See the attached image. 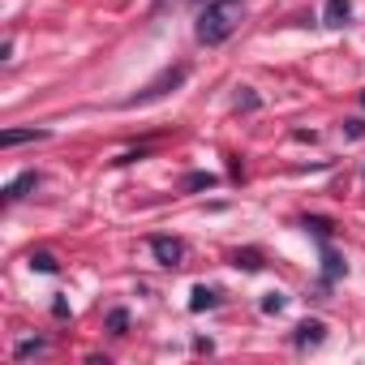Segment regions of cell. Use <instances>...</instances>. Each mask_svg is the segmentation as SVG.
Masks as SVG:
<instances>
[{"mask_svg":"<svg viewBox=\"0 0 365 365\" xmlns=\"http://www.w3.org/2000/svg\"><path fill=\"white\" fill-rule=\"evenodd\" d=\"M241 22H245V5H241V0H210V5H202V13H198V43L215 48Z\"/></svg>","mask_w":365,"mask_h":365,"instance_id":"1","label":"cell"},{"mask_svg":"<svg viewBox=\"0 0 365 365\" xmlns=\"http://www.w3.org/2000/svg\"><path fill=\"white\" fill-rule=\"evenodd\" d=\"M185 78H189V69H185V65H177V69H164V73H159V78L150 82L146 90L129 95V99H125V108H146V103H155V99H164L168 90H177V86H181Z\"/></svg>","mask_w":365,"mask_h":365,"instance_id":"2","label":"cell"},{"mask_svg":"<svg viewBox=\"0 0 365 365\" xmlns=\"http://www.w3.org/2000/svg\"><path fill=\"white\" fill-rule=\"evenodd\" d=\"M150 254H155L159 266L177 271V266L185 262V241H177V237H150Z\"/></svg>","mask_w":365,"mask_h":365,"instance_id":"3","label":"cell"},{"mask_svg":"<svg viewBox=\"0 0 365 365\" xmlns=\"http://www.w3.org/2000/svg\"><path fill=\"white\" fill-rule=\"evenodd\" d=\"M326 339V322L322 318H305V322H297V331H293V344L305 353V348H318V344Z\"/></svg>","mask_w":365,"mask_h":365,"instance_id":"4","label":"cell"},{"mask_svg":"<svg viewBox=\"0 0 365 365\" xmlns=\"http://www.w3.org/2000/svg\"><path fill=\"white\" fill-rule=\"evenodd\" d=\"M344 271H348V266H344V258H339L335 249L322 241V293H326V288H331V284H335Z\"/></svg>","mask_w":365,"mask_h":365,"instance_id":"5","label":"cell"},{"mask_svg":"<svg viewBox=\"0 0 365 365\" xmlns=\"http://www.w3.org/2000/svg\"><path fill=\"white\" fill-rule=\"evenodd\" d=\"M30 189H39V172H22V177H13L0 198H5V202H17V198H26Z\"/></svg>","mask_w":365,"mask_h":365,"instance_id":"6","label":"cell"},{"mask_svg":"<svg viewBox=\"0 0 365 365\" xmlns=\"http://www.w3.org/2000/svg\"><path fill=\"white\" fill-rule=\"evenodd\" d=\"M43 138H52V133L48 129H5V133H0V146H22V142H43Z\"/></svg>","mask_w":365,"mask_h":365,"instance_id":"7","label":"cell"},{"mask_svg":"<svg viewBox=\"0 0 365 365\" xmlns=\"http://www.w3.org/2000/svg\"><path fill=\"white\" fill-rule=\"evenodd\" d=\"M348 17H353V5H348V0H326V9H322V22L326 26H348Z\"/></svg>","mask_w":365,"mask_h":365,"instance_id":"8","label":"cell"},{"mask_svg":"<svg viewBox=\"0 0 365 365\" xmlns=\"http://www.w3.org/2000/svg\"><path fill=\"white\" fill-rule=\"evenodd\" d=\"M215 305H219V293H215V288L198 284L194 293H189V310H194V314H202V310H215Z\"/></svg>","mask_w":365,"mask_h":365,"instance_id":"9","label":"cell"},{"mask_svg":"<svg viewBox=\"0 0 365 365\" xmlns=\"http://www.w3.org/2000/svg\"><path fill=\"white\" fill-rule=\"evenodd\" d=\"M219 185V177H215V172H189V177L181 181V189H185V194H198V189H215Z\"/></svg>","mask_w":365,"mask_h":365,"instance_id":"10","label":"cell"},{"mask_svg":"<svg viewBox=\"0 0 365 365\" xmlns=\"http://www.w3.org/2000/svg\"><path fill=\"white\" fill-rule=\"evenodd\" d=\"M30 271L56 275V271H61V262H56V254H48V249H34V254H30Z\"/></svg>","mask_w":365,"mask_h":365,"instance_id":"11","label":"cell"},{"mask_svg":"<svg viewBox=\"0 0 365 365\" xmlns=\"http://www.w3.org/2000/svg\"><path fill=\"white\" fill-rule=\"evenodd\" d=\"M233 266H237V271H262V254H258V249H237V254H233Z\"/></svg>","mask_w":365,"mask_h":365,"instance_id":"12","label":"cell"},{"mask_svg":"<svg viewBox=\"0 0 365 365\" xmlns=\"http://www.w3.org/2000/svg\"><path fill=\"white\" fill-rule=\"evenodd\" d=\"M43 348H48V339H43V335H34V339H22V344L13 348V361H30V357H39Z\"/></svg>","mask_w":365,"mask_h":365,"instance_id":"13","label":"cell"},{"mask_svg":"<svg viewBox=\"0 0 365 365\" xmlns=\"http://www.w3.org/2000/svg\"><path fill=\"white\" fill-rule=\"evenodd\" d=\"M301 228H310L318 241H331V233H335V224H331V219H322V215H305Z\"/></svg>","mask_w":365,"mask_h":365,"instance_id":"14","label":"cell"},{"mask_svg":"<svg viewBox=\"0 0 365 365\" xmlns=\"http://www.w3.org/2000/svg\"><path fill=\"white\" fill-rule=\"evenodd\" d=\"M108 331L112 335H129V310H108Z\"/></svg>","mask_w":365,"mask_h":365,"instance_id":"15","label":"cell"},{"mask_svg":"<svg viewBox=\"0 0 365 365\" xmlns=\"http://www.w3.org/2000/svg\"><path fill=\"white\" fill-rule=\"evenodd\" d=\"M284 305H288V297H284V293H266V297H262V314H279Z\"/></svg>","mask_w":365,"mask_h":365,"instance_id":"16","label":"cell"},{"mask_svg":"<svg viewBox=\"0 0 365 365\" xmlns=\"http://www.w3.org/2000/svg\"><path fill=\"white\" fill-rule=\"evenodd\" d=\"M344 138H353V142L365 138V121L361 117H348V121H344Z\"/></svg>","mask_w":365,"mask_h":365,"instance_id":"17","label":"cell"},{"mask_svg":"<svg viewBox=\"0 0 365 365\" xmlns=\"http://www.w3.org/2000/svg\"><path fill=\"white\" fill-rule=\"evenodd\" d=\"M237 108H241V112H254V108H258V95H254V90H245Z\"/></svg>","mask_w":365,"mask_h":365,"instance_id":"18","label":"cell"},{"mask_svg":"<svg viewBox=\"0 0 365 365\" xmlns=\"http://www.w3.org/2000/svg\"><path fill=\"white\" fill-rule=\"evenodd\" d=\"M52 314H56V318H69V301L56 297V301H52Z\"/></svg>","mask_w":365,"mask_h":365,"instance_id":"19","label":"cell"},{"mask_svg":"<svg viewBox=\"0 0 365 365\" xmlns=\"http://www.w3.org/2000/svg\"><path fill=\"white\" fill-rule=\"evenodd\" d=\"M361 103H365V95H361Z\"/></svg>","mask_w":365,"mask_h":365,"instance_id":"20","label":"cell"},{"mask_svg":"<svg viewBox=\"0 0 365 365\" xmlns=\"http://www.w3.org/2000/svg\"><path fill=\"white\" fill-rule=\"evenodd\" d=\"M361 177H365V172H361Z\"/></svg>","mask_w":365,"mask_h":365,"instance_id":"21","label":"cell"}]
</instances>
